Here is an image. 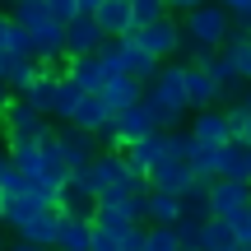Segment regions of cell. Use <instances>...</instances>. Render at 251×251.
Instances as JSON below:
<instances>
[{"mask_svg":"<svg viewBox=\"0 0 251 251\" xmlns=\"http://www.w3.org/2000/svg\"><path fill=\"white\" fill-rule=\"evenodd\" d=\"M47 5H51V14L61 19V24H70L75 14H84V9H79V0H47Z\"/></svg>","mask_w":251,"mask_h":251,"instance_id":"8d00e7d4","label":"cell"},{"mask_svg":"<svg viewBox=\"0 0 251 251\" xmlns=\"http://www.w3.org/2000/svg\"><path fill=\"white\" fill-rule=\"evenodd\" d=\"M102 42H107V33H102L98 14H75L70 24H65V61H70V56L102 51Z\"/></svg>","mask_w":251,"mask_h":251,"instance_id":"8992f818","label":"cell"},{"mask_svg":"<svg viewBox=\"0 0 251 251\" xmlns=\"http://www.w3.org/2000/svg\"><path fill=\"white\" fill-rule=\"evenodd\" d=\"M144 89H149V84L135 79V75H107V84H102L98 93L121 112V107H130V102H140V98H144Z\"/></svg>","mask_w":251,"mask_h":251,"instance_id":"603a6c76","label":"cell"},{"mask_svg":"<svg viewBox=\"0 0 251 251\" xmlns=\"http://www.w3.org/2000/svg\"><path fill=\"white\" fill-rule=\"evenodd\" d=\"M102 205L121 209L126 219H135V224H149V191H126V196H107Z\"/></svg>","mask_w":251,"mask_h":251,"instance_id":"4316f807","label":"cell"},{"mask_svg":"<svg viewBox=\"0 0 251 251\" xmlns=\"http://www.w3.org/2000/svg\"><path fill=\"white\" fill-rule=\"evenodd\" d=\"M168 5H172V14H191V9L205 5V0H168Z\"/></svg>","mask_w":251,"mask_h":251,"instance_id":"60d3db41","label":"cell"},{"mask_svg":"<svg viewBox=\"0 0 251 251\" xmlns=\"http://www.w3.org/2000/svg\"><path fill=\"white\" fill-rule=\"evenodd\" d=\"M181 251H191V247H181Z\"/></svg>","mask_w":251,"mask_h":251,"instance_id":"7dc6e473","label":"cell"},{"mask_svg":"<svg viewBox=\"0 0 251 251\" xmlns=\"http://www.w3.org/2000/svg\"><path fill=\"white\" fill-rule=\"evenodd\" d=\"M144 98L149 102H168V107H191V98H186V61H181V56L163 61V70L149 79Z\"/></svg>","mask_w":251,"mask_h":251,"instance_id":"277c9868","label":"cell"},{"mask_svg":"<svg viewBox=\"0 0 251 251\" xmlns=\"http://www.w3.org/2000/svg\"><path fill=\"white\" fill-rule=\"evenodd\" d=\"M93 251H126V247H121V233H112V228L93 224Z\"/></svg>","mask_w":251,"mask_h":251,"instance_id":"e575fe53","label":"cell"},{"mask_svg":"<svg viewBox=\"0 0 251 251\" xmlns=\"http://www.w3.org/2000/svg\"><path fill=\"white\" fill-rule=\"evenodd\" d=\"M112 117H117V107H112L107 98H102V93H84V102L79 107H75V126H84V130H93V135H102L112 126Z\"/></svg>","mask_w":251,"mask_h":251,"instance_id":"9a60e30c","label":"cell"},{"mask_svg":"<svg viewBox=\"0 0 251 251\" xmlns=\"http://www.w3.org/2000/svg\"><path fill=\"white\" fill-rule=\"evenodd\" d=\"M228 224H233V233H237V242H251V205H247V209H237V214L228 219Z\"/></svg>","mask_w":251,"mask_h":251,"instance_id":"d590c367","label":"cell"},{"mask_svg":"<svg viewBox=\"0 0 251 251\" xmlns=\"http://www.w3.org/2000/svg\"><path fill=\"white\" fill-rule=\"evenodd\" d=\"M0 5H5V0H0Z\"/></svg>","mask_w":251,"mask_h":251,"instance_id":"c3c4849f","label":"cell"},{"mask_svg":"<svg viewBox=\"0 0 251 251\" xmlns=\"http://www.w3.org/2000/svg\"><path fill=\"white\" fill-rule=\"evenodd\" d=\"M209 205H214V219H233L237 209L251 205V181L247 177H214L209 181Z\"/></svg>","mask_w":251,"mask_h":251,"instance_id":"9c48e42d","label":"cell"},{"mask_svg":"<svg viewBox=\"0 0 251 251\" xmlns=\"http://www.w3.org/2000/svg\"><path fill=\"white\" fill-rule=\"evenodd\" d=\"M5 5H9V9H14V5H24V0H5Z\"/></svg>","mask_w":251,"mask_h":251,"instance_id":"ee69618b","label":"cell"},{"mask_svg":"<svg viewBox=\"0 0 251 251\" xmlns=\"http://www.w3.org/2000/svg\"><path fill=\"white\" fill-rule=\"evenodd\" d=\"M37 209H47V205H37L33 196H0V228L24 233V224L37 214Z\"/></svg>","mask_w":251,"mask_h":251,"instance_id":"cb8c5ba5","label":"cell"},{"mask_svg":"<svg viewBox=\"0 0 251 251\" xmlns=\"http://www.w3.org/2000/svg\"><path fill=\"white\" fill-rule=\"evenodd\" d=\"M65 75H70L79 89H89V93H98L102 84H107V65H102L98 51L93 56H70V61H65Z\"/></svg>","mask_w":251,"mask_h":251,"instance_id":"ac0fdd59","label":"cell"},{"mask_svg":"<svg viewBox=\"0 0 251 251\" xmlns=\"http://www.w3.org/2000/svg\"><path fill=\"white\" fill-rule=\"evenodd\" d=\"M191 135H196L200 144H214V149H224V144L233 140L228 107H196V112H191Z\"/></svg>","mask_w":251,"mask_h":251,"instance_id":"8fae6325","label":"cell"},{"mask_svg":"<svg viewBox=\"0 0 251 251\" xmlns=\"http://www.w3.org/2000/svg\"><path fill=\"white\" fill-rule=\"evenodd\" d=\"M14 19H19L24 28H33V33H37V28H47L56 14H51V5H47V0H24V5H14Z\"/></svg>","mask_w":251,"mask_h":251,"instance_id":"f546056e","label":"cell"},{"mask_svg":"<svg viewBox=\"0 0 251 251\" xmlns=\"http://www.w3.org/2000/svg\"><path fill=\"white\" fill-rule=\"evenodd\" d=\"M98 5H102V0H79V9H84V14H98Z\"/></svg>","mask_w":251,"mask_h":251,"instance_id":"b9f144b4","label":"cell"},{"mask_svg":"<svg viewBox=\"0 0 251 251\" xmlns=\"http://www.w3.org/2000/svg\"><path fill=\"white\" fill-rule=\"evenodd\" d=\"M237 247V233L228 219H205V237H200V251H228Z\"/></svg>","mask_w":251,"mask_h":251,"instance_id":"83f0119b","label":"cell"},{"mask_svg":"<svg viewBox=\"0 0 251 251\" xmlns=\"http://www.w3.org/2000/svg\"><path fill=\"white\" fill-rule=\"evenodd\" d=\"M56 205H61L65 214H84V219H93L102 200H98V191H93V186H84V181L70 172V181L61 186V200H56Z\"/></svg>","mask_w":251,"mask_h":251,"instance_id":"2e32d148","label":"cell"},{"mask_svg":"<svg viewBox=\"0 0 251 251\" xmlns=\"http://www.w3.org/2000/svg\"><path fill=\"white\" fill-rule=\"evenodd\" d=\"M47 65L37 61V56H19V51H0V79L9 84L14 93H28L37 79H42Z\"/></svg>","mask_w":251,"mask_h":251,"instance_id":"7c38bea8","label":"cell"},{"mask_svg":"<svg viewBox=\"0 0 251 251\" xmlns=\"http://www.w3.org/2000/svg\"><path fill=\"white\" fill-rule=\"evenodd\" d=\"M181 28H186V37H196V42H205V47H224L228 28H233V9H228L224 0H205V5H196L191 14H181Z\"/></svg>","mask_w":251,"mask_h":251,"instance_id":"3957f363","label":"cell"},{"mask_svg":"<svg viewBox=\"0 0 251 251\" xmlns=\"http://www.w3.org/2000/svg\"><path fill=\"white\" fill-rule=\"evenodd\" d=\"M65 214V209H61ZM61 251H93V219L84 214H65L61 219V237H56Z\"/></svg>","mask_w":251,"mask_h":251,"instance_id":"44dd1931","label":"cell"},{"mask_svg":"<svg viewBox=\"0 0 251 251\" xmlns=\"http://www.w3.org/2000/svg\"><path fill=\"white\" fill-rule=\"evenodd\" d=\"M98 24H102V33H107V37H130L135 33V9H130V0H102V5H98Z\"/></svg>","mask_w":251,"mask_h":251,"instance_id":"d6986e66","label":"cell"},{"mask_svg":"<svg viewBox=\"0 0 251 251\" xmlns=\"http://www.w3.org/2000/svg\"><path fill=\"white\" fill-rule=\"evenodd\" d=\"M158 70H163V56H153L149 47H144L140 37L130 33V37H126V75H135V79H144V84H149Z\"/></svg>","mask_w":251,"mask_h":251,"instance_id":"ffe728a7","label":"cell"},{"mask_svg":"<svg viewBox=\"0 0 251 251\" xmlns=\"http://www.w3.org/2000/svg\"><path fill=\"white\" fill-rule=\"evenodd\" d=\"M237 24H242V19H237ZM247 28H251V19H247Z\"/></svg>","mask_w":251,"mask_h":251,"instance_id":"f6af8a7d","label":"cell"},{"mask_svg":"<svg viewBox=\"0 0 251 251\" xmlns=\"http://www.w3.org/2000/svg\"><path fill=\"white\" fill-rule=\"evenodd\" d=\"M168 130H149V135H140L135 144H126V158H130V168L140 172V177H149V168L153 163H163L168 158Z\"/></svg>","mask_w":251,"mask_h":251,"instance_id":"5bb4252c","label":"cell"},{"mask_svg":"<svg viewBox=\"0 0 251 251\" xmlns=\"http://www.w3.org/2000/svg\"><path fill=\"white\" fill-rule=\"evenodd\" d=\"M181 219V196L149 186V224H177Z\"/></svg>","mask_w":251,"mask_h":251,"instance_id":"484cf974","label":"cell"},{"mask_svg":"<svg viewBox=\"0 0 251 251\" xmlns=\"http://www.w3.org/2000/svg\"><path fill=\"white\" fill-rule=\"evenodd\" d=\"M9 37H14V9H0V51H9Z\"/></svg>","mask_w":251,"mask_h":251,"instance_id":"74e56055","label":"cell"},{"mask_svg":"<svg viewBox=\"0 0 251 251\" xmlns=\"http://www.w3.org/2000/svg\"><path fill=\"white\" fill-rule=\"evenodd\" d=\"M75 177H79L84 186L98 191V200H107V196H126V191H149V177H140V172L130 168L126 149H102L98 158H93L89 168H79Z\"/></svg>","mask_w":251,"mask_h":251,"instance_id":"6da1fadb","label":"cell"},{"mask_svg":"<svg viewBox=\"0 0 251 251\" xmlns=\"http://www.w3.org/2000/svg\"><path fill=\"white\" fill-rule=\"evenodd\" d=\"M51 117H42V112L33 107V102L24 98V93H14V98L5 102V112H0V126H5V135H37Z\"/></svg>","mask_w":251,"mask_h":251,"instance_id":"4fadbf2b","label":"cell"},{"mask_svg":"<svg viewBox=\"0 0 251 251\" xmlns=\"http://www.w3.org/2000/svg\"><path fill=\"white\" fill-rule=\"evenodd\" d=\"M98 140H102V135L84 130V126H75V121H61V153H65V163H70V172L89 168V163L102 153Z\"/></svg>","mask_w":251,"mask_h":251,"instance_id":"ba28073f","label":"cell"},{"mask_svg":"<svg viewBox=\"0 0 251 251\" xmlns=\"http://www.w3.org/2000/svg\"><path fill=\"white\" fill-rule=\"evenodd\" d=\"M84 93H89V89H79L70 75H61V89H56V121H70L75 107L84 102Z\"/></svg>","mask_w":251,"mask_h":251,"instance_id":"f1b7e54d","label":"cell"},{"mask_svg":"<svg viewBox=\"0 0 251 251\" xmlns=\"http://www.w3.org/2000/svg\"><path fill=\"white\" fill-rule=\"evenodd\" d=\"M149 130H163V126H158V112L149 107V98H140V102H130V107H121L112 117V126L102 130V144L107 149H126V144H135Z\"/></svg>","mask_w":251,"mask_h":251,"instance_id":"7a4b0ae2","label":"cell"},{"mask_svg":"<svg viewBox=\"0 0 251 251\" xmlns=\"http://www.w3.org/2000/svg\"><path fill=\"white\" fill-rule=\"evenodd\" d=\"M196 181H200V177H196V168H191L186 158H172V153H168L163 163H153V168H149V186H153V191H172V196H186Z\"/></svg>","mask_w":251,"mask_h":251,"instance_id":"30bf717a","label":"cell"},{"mask_svg":"<svg viewBox=\"0 0 251 251\" xmlns=\"http://www.w3.org/2000/svg\"><path fill=\"white\" fill-rule=\"evenodd\" d=\"M247 181H251V168H247Z\"/></svg>","mask_w":251,"mask_h":251,"instance_id":"bcb514c9","label":"cell"},{"mask_svg":"<svg viewBox=\"0 0 251 251\" xmlns=\"http://www.w3.org/2000/svg\"><path fill=\"white\" fill-rule=\"evenodd\" d=\"M224 5L233 9V19H242V24L251 19V0H224Z\"/></svg>","mask_w":251,"mask_h":251,"instance_id":"ab89813d","label":"cell"},{"mask_svg":"<svg viewBox=\"0 0 251 251\" xmlns=\"http://www.w3.org/2000/svg\"><path fill=\"white\" fill-rule=\"evenodd\" d=\"M33 56L42 65L65 61V24H61V19H51L47 28H37V33H33Z\"/></svg>","mask_w":251,"mask_h":251,"instance_id":"7402d4cb","label":"cell"},{"mask_svg":"<svg viewBox=\"0 0 251 251\" xmlns=\"http://www.w3.org/2000/svg\"><path fill=\"white\" fill-rule=\"evenodd\" d=\"M144 242H149V224H126L121 228V247L126 251H144Z\"/></svg>","mask_w":251,"mask_h":251,"instance_id":"d6a6232c","label":"cell"},{"mask_svg":"<svg viewBox=\"0 0 251 251\" xmlns=\"http://www.w3.org/2000/svg\"><path fill=\"white\" fill-rule=\"evenodd\" d=\"M135 37H140V42L149 47L153 56H163V61H172V56H181V42H186V28H181V19L163 14V19H153V24L135 28Z\"/></svg>","mask_w":251,"mask_h":251,"instance_id":"5b68a950","label":"cell"},{"mask_svg":"<svg viewBox=\"0 0 251 251\" xmlns=\"http://www.w3.org/2000/svg\"><path fill=\"white\" fill-rule=\"evenodd\" d=\"M186 98H191V107H219V98H228V84L209 65L186 61Z\"/></svg>","mask_w":251,"mask_h":251,"instance_id":"52a82bcc","label":"cell"},{"mask_svg":"<svg viewBox=\"0 0 251 251\" xmlns=\"http://www.w3.org/2000/svg\"><path fill=\"white\" fill-rule=\"evenodd\" d=\"M56 251H61V247H56Z\"/></svg>","mask_w":251,"mask_h":251,"instance_id":"681fc988","label":"cell"},{"mask_svg":"<svg viewBox=\"0 0 251 251\" xmlns=\"http://www.w3.org/2000/svg\"><path fill=\"white\" fill-rule=\"evenodd\" d=\"M5 251H56V247H42V242H28V237H14Z\"/></svg>","mask_w":251,"mask_h":251,"instance_id":"f35d334b","label":"cell"},{"mask_svg":"<svg viewBox=\"0 0 251 251\" xmlns=\"http://www.w3.org/2000/svg\"><path fill=\"white\" fill-rule=\"evenodd\" d=\"M61 205H47V209H37L33 219L24 224V233H14V237H28V242H42V247H56V237H61Z\"/></svg>","mask_w":251,"mask_h":251,"instance_id":"e0dca14e","label":"cell"},{"mask_svg":"<svg viewBox=\"0 0 251 251\" xmlns=\"http://www.w3.org/2000/svg\"><path fill=\"white\" fill-rule=\"evenodd\" d=\"M247 168H251V144L233 135V140L219 149V177H247Z\"/></svg>","mask_w":251,"mask_h":251,"instance_id":"d4e9b609","label":"cell"},{"mask_svg":"<svg viewBox=\"0 0 251 251\" xmlns=\"http://www.w3.org/2000/svg\"><path fill=\"white\" fill-rule=\"evenodd\" d=\"M228 251H251V242H237V247H228Z\"/></svg>","mask_w":251,"mask_h":251,"instance_id":"7bdbcfd3","label":"cell"},{"mask_svg":"<svg viewBox=\"0 0 251 251\" xmlns=\"http://www.w3.org/2000/svg\"><path fill=\"white\" fill-rule=\"evenodd\" d=\"M191 168H196L200 181H214V177H219V149H214V144H200L196 158H191Z\"/></svg>","mask_w":251,"mask_h":251,"instance_id":"4dcf8cb0","label":"cell"},{"mask_svg":"<svg viewBox=\"0 0 251 251\" xmlns=\"http://www.w3.org/2000/svg\"><path fill=\"white\" fill-rule=\"evenodd\" d=\"M177 237H181V247H191V251H200V237H205V219H191V214H181L177 224Z\"/></svg>","mask_w":251,"mask_h":251,"instance_id":"1f68e13d","label":"cell"},{"mask_svg":"<svg viewBox=\"0 0 251 251\" xmlns=\"http://www.w3.org/2000/svg\"><path fill=\"white\" fill-rule=\"evenodd\" d=\"M228 121H233V135H237V140L251 144V112L242 107V102H233V107H228Z\"/></svg>","mask_w":251,"mask_h":251,"instance_id":"836d02e7","label":"cell"}]
</instances>
